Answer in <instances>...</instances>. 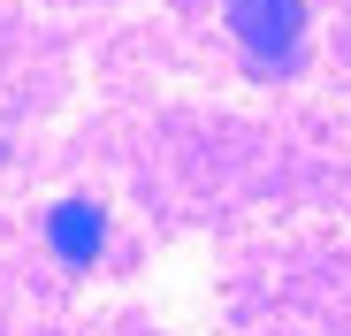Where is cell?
<instances>
[{
	"label": "cell",
	"mask_w": 351,
	"mask_h": 336,
	"mask_svg": "<svg viewBox=\"0 0 351 336\" xmlns=\"http://www.w3.org/2000/svg\"><path fill=\"white\" fill-rule=\"evenodd\" d=\"M229 31H237V46L260 69H282V62H298L306 0H229Z\"/></svg>",
	"instance_id": "obj_1"
},
{
	"label": "cell",
	"mask_w": 351,
	"mask_h": 336,
	"mask_svg": "<svg viewBox=\"0 0 351 336\" xmlns=\"http://www.w3.org/2000/svg\"><path fill=\"white\" fill-rule=\"evenodd\" d=\"M46 237H53V252H62V260H99V245H107V214L92 206V199H62V206H53L46 214Z\"/></svg>",
	"instance_id": "obj_2"
}]
</instances>
